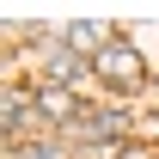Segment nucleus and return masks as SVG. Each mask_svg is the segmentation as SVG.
Returning <instances> with one entry per match:
<instances>
[{"instance_id":"f257e3e1","label":"nucleus","mask_w":159,"mask_h":159,"mask_svg":"<svg viewBox=\"0 0 159 159\" xmlns=\"http://www.w3.org/2000/svg\"><path fill=\"white\" fill-rule=\"evenodd\" d=\"M98 74L110 80V86H122V92H135L141 80H147V67H141V55H135V49L116 37V43H110V49L98 55Z\"/></svg>"},{"instance_id":"f03ea898","label":"nucleus","mask_w":159,"mask_h":159,"mask_svg":"<svg viewBox=\"0 0 159 159\" xmlns=\"http://www.w3.org/2000/svg\"><path fill=\"white\" fill-rule=\"evenodd\" d=\"M37 110H43V116H55V122H67L80 104H74V92H61V86H43V92H37Z\"/></svg>"},{"instance_id":"7ed1b4c3","label":"nucleus","mask_w":159,"mask_h":159,"mask_svg":"<svg viewBox=\"0 0 159 159\" xmlns=\"http://www.w3.org/2000/svg\"><path fill=\"white\" fill-rule=\"evenodd\" d=\"M110 43H116V37H110L104 25H74V31H67V49H74V55H80V49H98V55H104Z\"/></svg>"},{"instance_id":"20e7f679","label":"nucleus","mask_w":159,"mask_h":159,"mask_svg":"<svg viewBox=\"0 0 159 159\" xmlns=\"http://www.w3.org/2000/svg\"><path fill=\"white\" fill-rule=\"evenodd\" d=\"M49 74H55V80H61V86H74V80H80V74H86V61H80V55H74V49H61V55H55V61H49Z\"/></svg>"},{"instance_id":"39448f33","label":"nucleus","mask_w":159,"mask_h":159,"mask_svg":"<svg viewBox=\"0 0 159 159\" xmlns=\"http://www.w3.org/2000/svg\"><path fill=\"white\" fill-rule=\"evenodd\" d=\"M25 110H31V98H25V92H6V116H0V122H6V135L25 122Z\"/></svg>"},{"instance_id":"423d86ee","label":"nucleus","mask_w":159,"mask_h":159,"mask_svg":"<svg viewBox=\"0 0 159 159\" xmlns=\"http://www.w3.org/2000/svg\"><path fill=\"white\" fill-rule=\"evenodd\" d=\"M122 122H129V116H122V110H98V116L86 122V135H116Z\"/></svg>"},{"instance_id":"0eeeda50","label":"nucleus","mask_w":159,"mask_h":159,"mask_svg":"<svg viewBox=\"0 0 159 159\" xmlns=\"http://www.w3.org/2000/svg\"><path fill=\"white\" fill-rule=\"evenodd\" d=\"M19 159H61V147H25Z\"/></svg>"}]
</instances>
